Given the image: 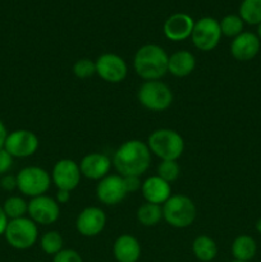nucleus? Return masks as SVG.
<instances>
[{"label": "nucleus", "instance_id": "nucleus-1", "mask_svg": "<svg viewBox=\"0 0 261 262\" xmlns=\"http://www.w3.org/2000/svg\"><path fill=\"white\" fill-rule=\"evenodd\" d=\"M122 177H141L151 164V151L147 143L140 140H129L119 146L112 160Z\"/></svg>", "mask_w": 261, "mask_h": 262}, {"label": "nucleus", "instance_id": "nucleus-2", "mask_svg": "<svg viewBox=\"0 0 261 262\" xmlns=\"http://www.w3.org/2000/svg\"><path fill=\"white\" fill-rule=\"evenodd\" d=\"M168 60L169 55L161 46L147 43L135 54L133 68L145 81H158L168 73Z\"/></svg>", "mask_w": 261, "mask_h": 262}, {"label": "nucleus", "instance_id": "nucleus-3", "mask_svg": "<svg viewBox=\"0 0 261 262\" xmlns=\"http://www.w3.org/2000/svg\"><path fill=\"white\" fill-rule=\"evenodd\" d=\"M147 146L161 160H178L184 151V140L176 130L160 128L148 136Z\"/></svg>", "mask_w": 261, "mask_h": 262}, {"label": "nucleus", "instance_id": "nucleus-4", "mask_svg": "<svg viewBox=\"0 0 261 262\" xmlns=\"http://www.w3.org/2000/svg\"><path fill=\"white\" fill-rule=\"evenodd\" d=\"M163 219L173 228L183 229L193 224L197 216L194 202L184 194H171L163 205Z\"/></svg>", "mask_w": 261, "mask_h": 262}, {"label": "nucleus", "instance_id": "nucleus-5", "mask_svg": "<svg viewBox=\"0 0 261 262\" xmlns=\"http://www.w3.org/2000/svg\"><path fill=\"white\" fill-rule=\"evenodd\" d=\"M140 104L151 112H163L173 102V92L168 84L161 81H146L140 86L137 92Z\"/></svg>", "mask_w": 261, "mask_h": 262}, {"label": "nucleus", "instance_id": "nucleus-6", "mask_svg": "<svg viewBox=\"0 0 261 262\" xmlns=\"http://www.w3.org/2000/svg\"><path fill=\"white\" fill-rule=\"evenodd\" d=\"M5 239L17 250H27L36 243L38 238L37 224L28 217L9 220L5 229Z\"/></svg>", "mask_w": 261, "mask_h": 262}, {"label": "nucleus", "instance_id": "nucleus-7", "mask_svg": "<svg viewBox=\"0 0 261 262\" xmlns=\"http://www.w3.org/2000/svg\"><path fill=\"white\" fill-rule=\"evenodd\" d=\"M51 177L48 171L38 166L23 168L17 176V188L25 196L37 197L42 196L50 188Z\"/></svg>", "mask_w": 261, "mask_h": 262}, {"label": "nucleus", "instance_id": "nucleus-8", "mask_svg": "<svg viewBox=\"0 0 261 262\" xmlns=\"http://www.w3.org/2000/svg\"><path fill=\"white\" fill-rule=\"evenodd\" d=\"M222 36L219 22L211 17H205L194 22L191 37L192 42L199 50L211 51L220 42Z\"/></svg>", "mask_w": 261, "mask_h": 262}, {"label": "nucleus", "instance_id": "nucleus-9", "mask_svg": "<svg viewBox=\"0 0 261 262\" xmlns=\"http://www.w3.org/2000/svg\"><path fill=\"white\" fill-rule=\"evenodd\" d=\"M38 137L28 129H17L7 136L4 148L13 158H28L37 151Z\"/></svg>", "mask_w": 261, "mask_h": 262}, {"label": "nucleus", "instance_id": "nucleus-10", "mask_svg": "<svg viewBox=\"0 0 261 262\" xmlns=\"http://www.w3.org/2000/svg\"><path fill=\"white\" fill-rule=\"evenodd\" d=\"M96 74L107 83H120L128 73V67L124 59L117 54L106 53L100 55L95 61Z\"/></svg>", "mask_w": 261, "mask_h": 262}, {"label": "nucleus", "instance_id": "nucleus-11", "mask_svg": "<svg viewBox=\"0 0 261 262\" xmlns=\"http://www.w3.org/2000/svg\"><path fill=\"white\" fill-rule=\"evenodd\" d=\"M81 169L72 159H61L56 161L51 173V181L58 189L72 192L81 182Z\"/></svg>", "mask_w": 261, "mask_h": 262}, {"label": "nucleus", "instance_id": "nucleus-12", "mask_svg": "<svg viewBox=\"0 0 261 262\" xmlns=\"http://www.w3.org/2000/svg\"><path fill=\"white\" fill-rule=\"evenodd\" d=\"M28 215H30V219L36 224L49 225L59 219L60 207L55 200L42 194V196L33 197L28 202Z\"/></svg>", "mask_w": 261, "mask_h": 262}, {"label": "nucleus", "instance_id": "nucleus-13", "mask_svg": "<svg viewBox=\"0 0 261 262\" xmlns=\"http://www.w3.org/2000/svg\"><path fill=\"white\" fill-rule=\"evenodd\" d=\"M128 194L124 179L118 174H110L102 178L96 187V196L102 204L114 206L120 204Z\"/></svg>", "mask_w": 261, "mask_h": 262}, {"label": "nucleus", "instance_id": "nucleus-14", "mask_svg": "<svg viewBox=\"0 0 261 262\" xmlns=\"http://www.w3.org/2000/svg\"><path fill=\"white\" fill-rule=\"evenodd\" d=\"M106 215L100 207L90 206L79 212L76 220V228L83 237H96L104 230Z\"/></svg>", "mask_w": 261, "mask_h": 262}, {"label": "nucleus", "instance_id": "nucleus-15", "mask_svg": "<svg viewBox=\"0 0 261 262\" xmlns=\"http://www.w3.org/2000/svg\"><path fill=\"white\" fill-rule=\"evenodd\" d=\"M112 160L109 156L100 152L87 154L79 163L81 174L92 181H101L106 176H109L112 168Z\"/></svg>", "mask_w": 261, "mask_h": 262}, {"label": "nucleus", "instance_id": "nucleus-16", "mask_svg": "<svg viewBox=\"0 0 261 262\" xmlns=\"http://www.w3.org/2000/svg\"><path fill=\"white\" fill-rule=\"evenodd\" d=\"M261 41L257 35L252 32H242L233 38L230 43V53L238 61H250L258 54Z\"/></svg>", "mask_w": 261, "mask_h": 262}, {"label": "nucleus", "instance_id": "nucleus-17", "mask_svg": "<svg viewBox=\"0 0 261 262\" xmlns=\"http://www.w3.org/2000/svg\"><path fill=\"white\" fill-rule=\"evenodd\" d=\"M194 27V20L186 13H176L164 23V35L171 41H183L191 37Z\"/></svg>", "mask_w": 261, "mask_h": 262}, {"label": "nucleus", "instance_id": "nucleus-18", "mask_svg": "<svg viewBox=\"0 0 261 262\" xmlns=\"http://www.w3.org/2000/svg\"><path fill=\"white\" fill-rule=\"evenodd\" d=\"M141 192L146 202L164 205L171 196V187L170 183L161 179L159 176H153L143 182Z\"/></svg>", "mask_w": 261, "mask_h": 262}, {"label": "nucleus", "instance_id": "nucleus-19", "mask_svg": "<svg viewBox=\"0 0 261 262\" xmlns=\"http://www.w3.org/2000/svg\"><path fill=\"white\" fill-rule=\"evenodd\" d=\"M113 253L118 262H137L141 257V245L133 235L123 234L115 239Z\"/></svg>", "mask_w": 261, "mask_h": 262}, {"label": "nucleus", "instance_id": "nucleus-20", "mask_svg": "<svg viewBox=\"0 0 261 262\" xmlns=\"http://www.w3.org/2000/svg\"><path fill=\"white\" fill-rule=\"evenodd\" d=\"M194 68H196V58L189 51L179 50L169 56L168 72L173 76L179 78L187 77L194 71Z\"/></svg>", "mask_w": 261, "mask_h": 262}, {"label": "nucleus", "instance_id": "nucleus-21", "mask_svg": "<svg viewBox=\"0 0 261 262\" xmlns=\"http://www.w3.org/2000/svg\"><path fill=\"white\" fill-rule=\"evenodd\" d=\"M256 252H257V245L250 235L242 234L233 241L232 255L234 260L250 262L256 256Z\"/></svg>", "mask_w": 261, "mask_h": 262}, {"label": "nucleus", "instance_id": "nucleus-22", "mask_svg": "<svg viewBox=\"0 0 261 262\" xmlns=\"http://www.w3.org/2000/svg\"><path fill=\"white\" fill-rule=\"evenodd\" d=\"M192 251L196 258L201 262H210L217 255L216 243L207 235H199L192 243Z\"/></svg>", "mask_w": 261, "mask_h": 262}, {"label": "nucleus", "instance_id": "nucleus-23", "mask_svg": "<svg viewBox=\"0 0 261 262\" xmlns=\"http://www.w3.org/2000/svg\"><path fill=\"white\" fill-rule=\"evenodd\" d=\"M163 219V207L161 205L145 202L137 210V220L143 227H155Z\"/></svg>", "mask_w": 261, "mask_h": 262}, {"label": "nucleus", "instance_id": "nucleus-24", "mask_svg": "<svg viewBox=\"0 0 261 262\" xmlns=\"http://www.w3.org/2000/svg\"><path fill=\"white\" fill-rule=\"evenodd\" d=\"M240 17L248 25H260L261 0H243L240 5Z\"/></svg>", "mask_w": 261, "mask_h": 262}, {"label": "nucleus", "instance_id": "nucleus-25", "mask_svg": "<svg viewBox=\"0 0 261 262\" xmlns=\"http://www.w3.org/2000/svg\"><path fill=\"white\" fill-rule=\"evenodd\" d=\"M3 210H4L5 215L8 219H19V217H25V215L28 212V204L18 196H12L9 199L5 200L4 205H3Z\"/></svg>", "mask_w": 261, "mask_h": 262}, {"label": "nucleus", "instance_id": "nucleus-26", "mask_svg": "<svg viewBox=\"0 0 261 262\" xmlns=\"http://www.w3.org/2000/svg\"><path fill=\"white\" fill-rule=\"evenodd\" d=\"M243 20L240 15L229 14L225 15L222 20L219 22L220 31L222 35L227 36V37H237L238 35L243 32Z\"/></svg>", "mask_w": 261, "mask_h": 262}, {"label": "nucleus", "instance_id": "nucleus-27", "mask_svg": "<svg viewBox=\"0 0 261 262\" xmlns=\"http://www.w3.org/2000/svg\"><path fill=\"white\" fill-rule=\"evenodd\" d=\"M41 248L48 255H54L60 252L63 250V238H61L60 233L51 230V232L45 233L40 239Z\"/></svg>", "mask_w": 261, "mask_h": 262}, {"label": "nucleus", "instance_id": "nucleus-28", "mask_svg": "<svg viewBox=\"0 0 261 262\" xmlns=\"http://www.w3.org/2000/svg\"><path fill=\"white\" fill-rule=\"evenodd\" d=\"M181 174V168L177 160H161L158 165V176L168 183L176 181Z\"/></svg>", "mask_w": 261, "mask_h": 262}, {"label": "nucleus", "instance_id": "nucleus-29", "mask_svg": "<svg viewBox=\"0 0 261 262\" xmlns=\"http://www.w3.org/2000/svg\"><path fill=\"white\" fill-rule=\"evenodd\" d=\"M73 73L77 78H89L96 73V64L86 58L78 59L73 64Z\"/></svg>", "mask_w": 261, "mask_h": 262}, {"label": "nucleus", "instance_id": "nucleus-30", "mask_svg": "<svg viewBox=\"0 0 261 262\" xmlns=\"http://www.w3.org/2000/svg\"><path fill=\"white\" fill-rule=\"evenodd\" d=\"M53 262H83L81 255L74 250H61L54 256Z\"/></svg>", "mask_w": 261, "mask_h": 262}, {"label": "nucleus", "instance_id": "nucleus-31", "mask_svg": "<svg viewBox=\"0 0 261 262\" xmlns=\"http://www.w3.org/2000/svg\"><path fill=\"white\" fill-rule=\"evenodd\" d=\"M13 165V156L8 152L5 148L0 150V176H4L5 173L10 170Z\"/></svg>", "mask_w": 261, "mask_h": 262}, {"label": "nucleus", "instance_id": "nucleus-32", "mask_svg": "<svg viewBox=\"0 0 261 262\" xmlns=\"http://www.w3.org/2000/svg\"><path fill=\"white\" fill-rule=\"evenodd\" d=\"M124 179V186L125 189H127L128 193H133V192H137L138 189H141L142 187V183L140 181V177H123Z\"/></svg>", "mask_w": 261, "mask_h": 262}, {"label": "nucleus", "instance_id": "nucleus-33", "mask_svg": "<svg viewBox=\"0 0 261 262\" xmlns=\"http://www.w3.org/2000/svg\"><path fill=\"white\" fill-rule=\"evenodd\" d=\"M0 187L5 191H13L17 188V177H13L10 174L3 176V178L0 179Z\"/></svg>", "mask_w": 261, "mask_h": 262}, {"label": "nucleus", "instance_id": "nucleus-34", "mask_svg": "<svg viewBox=\"0 0 261 262\" xmlns=\"http://www.w3.org/2000/svg\"><path fill=\"white\" fill-rule=\"evenodd\" d=\"M69 199H71V192L64 191V189H58L55 199V201L58 204H67L69 201Z\"/></svg>", "mask_w": 261, "mask_h": 262}, {"label": "nucleus", "instance_id": "nucleus-35", "mask_svg": "<svg viewBox=\"0 0 261 262\" xmlns=\"http://www.w3.org/2000/svg\"><path fill=\"white\" fill-rule=\"evenodd\" d=\"M8 223H9V220H8V216L5 215L3 207L0 206V235L4 234V233H5V229H7V227H8Z\"/></svg>", "mask_w": 261, "mask_h": 262}, {"label": "nucleus", "instance_id": "nucleus-36", "mask_svg": "<svg viewBox=\"0 0 261 262\" xmlns=\"http://www.w3.org/2000/svg\"><path fill=\"white\" fill-rule=\"evenodd\" d=\"M7 136H8L7 128H5L4 123L0 120V150L4 148V143H5V140H7Z\"/></svg>", "mask_w": 261, "mask_h": 262}, {"label": "nucleus", "instance_id": "nucleus-37", "mask_svg": "<svg viewBox=\"0 0 261 262\" xmlns=\"http://www.w3.org/2000/svg\"><path fill=\"white\" fill-rule=\"evenodd\" d=\"M257 37L260 38V41H261V23L257 26Z\"/></svg>", "mask_w": 261, "mask_h": 262}, {"label": "nucleus", "instance_id": "nucleus-38", "mask_svg": "<svg viewBox=\"0 0 261 262\" xmlns=\"http://www.w3.org/2000/svg\"><path fill=\"white\" fill-rule=\"evenodd\" d=\"M256 229H257L258 232L261 233V219L258 220V222H257V224H256Z\"/></svg>", "mask_w": 261, "mask_h": 262}, {"label": "nucleus", "instance_id": "nucleus-39", "mask_svg": "<svg viewBox=\"0 0 261 262\" xmlns=\"http://www.w3.org/2000/svg\"><path fill=\"white\" fill-rule=\"evenodd\" d=\"M230 262H243V261H237V260H233V261H230Z\"/></svg>", "mask_w": 261, "mask_h": 262}]
</instances>
